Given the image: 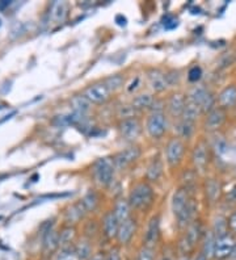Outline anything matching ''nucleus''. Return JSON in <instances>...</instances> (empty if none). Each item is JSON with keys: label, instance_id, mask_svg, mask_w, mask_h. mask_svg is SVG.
Instances as JSON below:
<instances>
[{"label": "nucleus", "instance_id": "obj_1", "mask_svg": "<svg viewBox=\"0 0 236 260\" xmlns=\"http://www.w3.org/2000/svg\"><path fill=\"white\" fill-rule=\"evenodd\" d=\"M154 201V190L148 183H138L133 186L129 196V204L135 209H147Z\"/></svg>", "mask_w": 236, "mask_h": 260}, {"label": "nucleus", "instance_id": "obj_2", "mask_svg": "<svg viewBox=\"0 0 236 260\" xmlns=\"http://www.w3.org/2000/svg\"><path fill=\"white\" fill-rule=\"evenodd\" d=\"M202 236V226L198 221L192 222L191 225L188 226L187 232L184 234L183 238L180 239V243H179V248H180V252L183 255H188L191 252L192 250L196 247L197 242L201 239Z\"/></svg>", "mask_w": 236, "mask_h": 260}, {"label": "nucleus", "instance_id": "obj_3", "mask_svg": "<svg viewBox=\"0 0 236 260\" xmlns=\"http://www.w3.org/2000/svg\"><path fill=\"white\" fill-rule=\"evenodd\" d=\"M114 163L109 158H101L93 166V174L99 184L106 186L113 182L114 176Z\"/></svg>", "mask_w": 236, "mask_h": 260}, {"label": "nucleus", "instance_id": "obj_4", "mask_svg": "<svg viewBox=\"0 0 236 260\" xmlns=\"http://www.w3.org/2000/svg\"><path fill=\"white\" fill-rule=\"evenodd\" d=\"M189 102L197 104L201 108L202 112H208V110L210 112V110L214 109L213 106H214L215 98L212 95V92L208 91L206 88L196 87L189 94Z\"/></svg>", "mask_w": 236, "mask_h": 260}, {"label": "nucleus", "instance_id": "obj_5", "mask_svg": "<svg viewBox=\"0 0 236 260\" xmlns=\"http://www.w3.org/2000/svg\"><path fill=\"white\" fill-rule=\"evenodd\" d=\"M139 156H141V148L138 146H129L113 158V163L117 170H125L131 163H134Z\"/></svg>", "mask_w": 236, "mask_h": 260}, {"label": "nucleus", "instance_id": "obj_6", "mask_svg": "<svg viewBox=\"0 0 236 260\" xmlns=\"http://www.w3.org/2000/svg\"><path fill=\"white\" fill-rule=\"evenodd\" d=\"M184 152H185V146H184L183 141L180 138H173L169 141V144H167V163H168L171 167H176L181 163L184 156Z\"/></svg>", "mask_w": 236, "mask_h": 260}, {"label": "nucleus", "instance_id": "obj_7", "mask_svg": "<svg viewBox=\"0 0 236 260\" xmlns=\"http://www.w3.org/2000/svg\"><path fill=\"white\" fill-rule=\"evenodd\" d=\"M147 132L154 138L162 137L167 130V118L163 112H154L147 118Z\"/></svg>", "mask_w": 236, "mask_h": 260}, {"label": "nucleus", "instance_id": "obj_8", "mask_svg": "<svg viewBox=\"0 0 236 260\" xmlns=\"http://www.w3.org/2000/svg\"><path fill=\"white\" fill-rule=\"evenodd\" d=\"M109 95L110 91L105 83H96L89 86L84 92V96L91 102V104H102L109 98Z\"/></svg>", "mask_w": 236, "mask_h": 260}, {"label": "nucleus", "instance_id": "obj_9", "mask_svg": "<svg viewBox=\"0 0 236 260\" xmlns=\"http://www.w3.org/2000/svg\"><path fill=\"white\" fill-rule=\"evenodd\" d=\"M235 240L231 236H225L221 238H217L215 240V248H214V258L217 259H225V258L231 256V254L235 247Z\"/></svg>", "mask_w": 236, "mask_h": 260}, {"label": "nucleus", "instance_id": "obj_10", "mask_svg": "<svg viewBox=\"0 0 236 260\" xmlns=\"http://www.w3.org/2000/svg\"><path fill=\"white\" fill-rule=\"evenodd\" d=\"M120 132L126 141H135L142 132L141 122L137 118L122 120V122L120 124Z\"/></svg>", "mask_w": 236, "mask_h": 260}, {"label": "nucleus", "instance_id": "obj_11", "mask_svg": "<svg viewBox=\"0 0 236 260\" xmlns=\"http://www.w3.org/2000/svg\"><path fill=\"white\" fill-rule=\"evenodd\" d=\"M191 197H189V192H188V188H180L177 190L173 194L172 198V210L175 213L176 217H180L181 213H183L187 206L191 202Z\"/></svg>", "mask_w": 236, "mask_h": 260}, {"label": "nucleus", "instance_id": "obj_12", "mask_svg": "<svg viewBox=\"0 0 236 260\" xmlns=\"http://www.w3.org/2000/svg\"><path fill=\"white\" fill-rule=\"evenodd\" d=\"M137 230V222L133 218H129L126 221L121 222L120 228H118V234H117V239L121 244H127L130 242L133 236L135 234Z\"/></svg>", "mask_w": 236, "mask_h": 260}, {"label": "nucleus", "instance_id": "obj_13", "mask_svg": "<svg viewBox=\"0 0 236 260\" xmlns=\"http://www.w3.org/2000/svg\"><path fill=\"white\" fill-rule=\"evenodd\" d=\"M159 236H160V221L156 216V217L151 218V221L147 226V232L145 234V246L154 248V246L158 242Z\"/></svg>", "mask_w": 236, "mask_h": 260}, {"label": "nucleus", "instance_id": "obj_14", "mask_svg": "<svg viewBox=\"0 0 236 260\" xmlns=\"http://www.w3.org/2000/svg\"><path fill=\"white\" fill-rule=\"evenodd\" d=\"M226 120V112L223 108H214L213 110H210L208 114V118H206V129L208 130H217L218 128H221L223 125Z\"/></svg>", "mask_w": 236, "mask_h": 260}, {"label": "nucleus", "instance_id": "obj_15", "mask_svg": "<svg viewBox=\"0 0 236 260\" xmlns=\"http://www.w3.org/2000/svg\"><path fill=\"white\" fill-rule=\"evenodd\" d=\"M118 228H120V221L117 220L116 214L113 212L106 213L104 217V232L108 238H117L118 234Z\"/></svg>", "mask_w": 236, "mask_h": 260}, {"label": "nucleus", "instance_id": "obj_16", "mask_svg": "<svg viewBox=\"0 0 236 260\" xmlns=\"http://www.w3.org/2000/svg\"><path fill=\"white\" fill-rule=\"evenodd\" d=\"M148 82H150V86L155 92L164 91L167 86H168L166 74H163L162 71L159 70H151L148 72Z\"/></svg>", "mask_w": 236, "mask_h": 260}, {"label": "nucleus", "instance_id": "obj_17", "mask_svg": "<svg viewBox=\"0 0 236 260\" xmlns=\"http://www.w3.org/2000/svg\"><path fill=\"white\" fill-rule=\"evenodd\" d=\"M185 106H187V102H185V98H184L181 94H175V95H172L169 98L168 109L169 113H171L173 117L183 116Z\"/></svg>", "mask_w": 236, "mask_h": 260}, {"label": "nucleus", "instance_id": "obj_18", "mask_svg": "<svg viewBox=\"0 0 236 260\" xmlns=\"http://www.w3.org/2000/svg\"><path fill=\"white\" fill-rule=\"evenodd\" d=\"M218 102L221 108H231L236 104V87L230 86L226 87L218 96Z\"/></svg>", "mask_w": 236, "mask_h": 260}, {"label": "nucleus", "instance_id": "obj_19", "mask_svg": "<svg viewBox=\"0 0 236 260\" xmlns=\"http://www.w3.org/2000/svg\"><path fill=\"white\" fill-rule=\"evenodd\" d=\"M193 163L196 166V168H198L200 171H204L208 166L209 160V154H208V148L205 144H198L196 146L193 152Z\"/></svg>", "mask_w": 236, "mask_h": 260}, {"label": "nucleus", "instance_id": "obj_20", "mask_svg": "<svg viewBox=\"0 0 236 260\" xmlns=\"http://www.w3.org/2000/svg\"><path fill=\"white\" fill-rule=\"evenodd\" d=\"M59 246V234L53 228H46L43 232V250L53 251Z\"/></svg>", "mask_w": 236, "mask_h": 260}, {"label": "nucleus", "instance_id": "obj_21", "mask_svg": "<svg viewBox=\"0 0 236 260\" xmlns=\"http://www.w3.org/2000/svg\"><path fill=\"white\" fill-rule=\"evenodd\" d=\"M113 213L116 214L117 220L120 221V224L129 220V218H130V204H129V201L124 200V198L117 201Z\"/></svg>", "mask_w": 236, "mask_h": 260}, {"label": "nucleus", "instance_id": "obj_22", "mask_svg": "<svg viewBox=\"0 0 236 260\" xmlns=\"http://www.w3.org/2000/svg\"><path fill=\"white\" fill-rule=\"evenodd\" d=\"M71 106L74 108L75 113H79V114H84L91 109V102L88 98L83 96H75L71 100Z\"/></svg>", "mask_w": 236, "mask_h": 260}, {"label": "nucleus", "instance_id": "obj_23", "mask_svg": "<svg viewBox=\"0 0 236 260\" xmlns=\"http://www.w3.org/2000/svg\"><path fill=\"white\" fill-rule=\"evenodd\" d=\"M201 108L197 106V104H194L192 102H188L187 106H185V109H184L183 112V120L184 121H188V122H194L197 117L201 114Z\"/></svg>", "mask_w": 236, "mask_h": 260}, {"label": "nucleus", "instance_id": "obj_24", "mask_svg": "<svg viewBox=\"0 0 236 260\" xmlns=\"http://www.w3.org/2000/svg\"><path fill=\"white\" fill-rule=\"evenodd\" d=\"M152 104H154V98L150 94H141L138 95L137 98L133 100L131 102V106L135 109V110H142V109L151 108Z\"/></svg>", "mask_w": 236, "mask_h": 260}, {"label": "nucleus", "instance_id": "obj_25", "mask_svg": "<svg viewBox=\"0 0 236 260\" xmlns=\"http://www.w3.org/2000/svg\"><path fill=\"white\" fill-rule=\"evenodd\" d=\"M162 174H163L162 162H160L159 159H154V160L151 162V164L148 166L147 168V174H146L147 179L150 180V182H156V180L160 178Z\"/></svg>", "mask_w": 236, "mask_h": 260}, {"label": "nucleus", "instance_id": "obj_26", "mask_svg": "<svg viewBox=\"0 0 236 260\" xmlns=\"http://www.w3.org/2000/svg\"><path fill=\"white\" fill-rule=\"evenodd\" d=\"M85 212H87V209H85L83 202L80 201V202H78V204L74 205V206H71L70 212H67V221H71V222L79 221L80 218L84 217Z\"/></svg>", "mask_w": 236, "mask_h": 260}, {"label": "nucleus", "instance_id": "obj_27", "mask_svg": "<svg viewBox=\"0 0 236 260\" xmlns=\"http://www.w3.org/2000/svg\"><path fill=\"white\" fill-rule=\"evenodd\" d=\"M75 254L76 256L79 258V260H88L92 258V247L91 243L87 242V240H83L81 243H79L76 248H75Z\"/></svg>", "mask_w": 236, "mask_h": 260}, {"label": "nucleus", "instance_id": "obj_28", "mask_svg": "<svg viewBox=\"0 0 236 260\" xmlns=\"http://www.w3.org/2000/svg\"><path fill=\"white\" fill-rule=\"evenodd\" d=\"M227 228H229V222L226 221L223 217L217 218L214 222V228H213V232H214L215 238L227 236Z\"/></svg>", "mask_w": 236, "mask_h": 260}, {"label": "nucleus", "instance_id": "obj_29", "mask_svg": "<svg viewBox=\"0 0 236 260\" xmlns=\"http://www.w3.org/2000/svg\"><path fill=\"white\" fill-rule=\"evenodd\" d=\"M221 194V186L215 179H210L206 183V194H208L209 200L215 201L219 197Z\"/></svg>", "mask_w": 236, "mask_h": 260}, {"label": "nucleus", "instance_id": "obj_30", "mask_svg": "<svg viewBox=\"0 0 236 260\" xmlns=\"http://www.w3.org/2000/svg\"><path fill=\"white\" fill-rule=\"evenodd\" d=\"M215 240H217V238H215L214 232H209V236H206V239H205V243H204V251H202V254H204L205 256L208 258H212L214 256V248H215Z\"/></svg>", "mask_w": 236, "mask_h": 260}, {"label": "nucleus", "instance_id": "obj_31", "mask_svg": "<svg viewBox=\"0 0 236 260\" xmlns=\"http://www.w3.org/2000/svg\"><path fill=\"white\" fill-rule=\"evenodd\" d=\"M104 83L110 92H116L124 84V78L122 75H113V76L108 78Z\"/></svg>", "mask_w": 236, "mask_h": 260}, {"label": "nucleus", "instance_id": "obj_32", "mask_svg": "<svg viewBox=\"0 0 236 260\" xmlns=\"http://www.w3.org/2000/svg\"><path fill=\"white\" fill-rule=\"evenodd\" d=\"M75 236V228H66L63 232L59 234V246L66 247L71 246V240Z\"/></svg>", "mask_w": 236, "mask_h": 260}, {"label": "nucleus", "instance_id": "obj_33", "mask_svg": "<svg viewBox=\"0 0 236 260\" xmlns=\"http://www.w3.org/2000/svg\"><path fill=\"white\" fill-rule=\"evenodd\" d=\"M193 128L194 122H188V121H181L179 125H177V132L180 134V137L183 138H191V136L193 134Z\"/></svg>", "mask_w": 236, "mask_h": 260}, {"label": "nucleus", "instance_id": "obj_34", "mask_svg": "<svg viewBox=\"0 0 236 260\" xmlns=\"http://www.w3.org/2000/svg\"><path fill=\"white\" fill-rule=\"evenodd\" d=\"M67 14V4L66 3H55L53 7V18L56 22H62Z\"/></svg>", "mask_w": 236, "mask_h": 260}, {"label": "nucleus", "instance_id": "obj_35", "mask_svg": "<svg viewBox=\"0 0 236 260\" xmlns=\"http://www.w3.org/2000/svg\"><path fill=\"white\" fill-rule=\"evenodd\" d=\"M97 201H99V198H97V194H96L93 190H89L88 194L84 196V198L81 200V202H83L84 208L87 209V212H89V210H93V209H95L96 205H97Z\"/></svg>", "mask_w": 236, "mask_h": 260}, {"label": "nucleus", "instance_id": "obj_36", "mask_svg": "<svg viewBox=\"0 0 236 260\" xmlns=\"http://www.w3.org/2000/svg\"><path fill=\"white\" fill-rule=\"evenodd\" d=\"M201 76L202 70L200 66H193L191 70H189V72H188V79H189V82H192V83H196V82L200 80Z\"/></svg>", "mask_w": 236, "mask_h": 260}, {"label": "nucleus", "instance_id": "obj_37", "mask_svg": "<svg viewBox=\"0 0 236 260\" xmlns=\"http://www.w3.org/2000/svg\"><path fill=\"white\" fill-rule=\"evenodd\" d=\"M138 260H154V250L150 247H142L138 252Z\"/></svg>", "mask_w": 236, "mask_h": 260}, {"label": "nucleus", "instance_id": "obj_38", "mask_svg": "<svg viewBox=\"0 0 236 260\" xmlns=\"http://www.w3.org/2000/svg\"><path fill=\"white\" fill-rule=\"evenodd\" d=\"M167 76V83L168 86H175L179 83V79H180V75L177 71H172V72H169V74H166Z\"/></svg>", "mask_w": 236, "mask_h": 260}, {"label": "nucleus", "instance_id": "obj_39", "mask_svg": "<svg viewBox=\"0 0 236 260\" xmlns=\"http://www.w3.org/2000/svg\"><path fill=\"white\" fill-rule=\"evenodd\" d=\"M71 255H72V248H71V246H66V247H63V251H62V254H59L58 260L68 259Z\"/></svg>", "mask_w": 236, "mask_h": 260}, {"label": "nucleus", "instance_id": "obj_40", "mask_svg": "<svg viewBox=\"0 0 236 260\" xmlns=\"http://www.w3.org/2000/svg\"><path fill=\"white\" fill-rule=\"evenodd\" d=\"M229 228H231V230H233V232L236 234V212H235V213H233V216L230 217Z\"/></svg>", "mask_w": 236, "mask_h": 260}, {"label": "nucleus", "instance_id": "obj_41", "mask_svg": "<svg viewBox=\"0 0 236 260\" xmlns=\"http://www.w3.org/2000/svg\"><path fill=\"white\" fill-rule=\"evenodd\" d=\"M106 260H120V254H118V251H117V250L110 251L109 256L106 258Z\"/></svg>", "mask_w": 236, "mask_h": 260}, {"label": "nucleus", "instance_id": "obj_42", "mask_svg": "<svg viewBox=\"0 0 236 260\" xmlns=\"http://www.w3.org/2000/svg\"><path fill=\"white\" fill-rule=\"evenodd\" d=\"M116 22H117V24L118 25H121V26H125V25H126V18H124V16H122V14H118V16H117L116 18Z\"/></svg>", "mask_w": 236, "mask_h": 260}, {"label": "nucleus", "instance_id": "obj_43", "mask_svg": "<svg viewBox=\"0 0 236 260\" xmlns=\"http://www.w3.org/2000/svg\"><path fill=\"white\" fill-rule=\"evenodd\" d=\"M89 260H106V258L104 254L99 252V254H95V255H93V256H92Z\"/></svg>", "mask_w": 236, "mask_h": 260}, {"label": "nucleus", "instance_id": "obj_44", "mask_svg": "<svg viewBox=\"0 0 236 260\" xmlns=\"http://www.w3.org/2000/svg\"><path fill=\"white\" fill-rule=\"evenodd\" d=\"M229 198H230V200H231V201H236V186H234L233 190H230Z\"/></svg>", "mask_w": 236, "mask_h": 260}, {"label": "nucleus", "instance_id": "obj_45", "mask_svg": "<svg viewBox=\"0 0 236 260\" xmlns=\"http://www.w3.org/2000/svg\"><path fill=\"white\" fill-rule=\"evenodd\" d=\"M9 2H1V3H0V10H4V8L7 7V6H9Z\"/></svg>", "mask_w": 236, "mask_h": 260}, {"label": "nucleus", "instance_id": "obj_46", "mask_svg": "<svg viewBox=\"0 0 236 260\" xmlns=\"http://www.w3.org/2000/svg\"><path fill=\"white\" fill-rule=\"evenodd\" d=\"M196 260H209V259L206 256H205L204 254H200V255H198L197 258H196Z\"/></svg>", "mask_w": 236, "mask_h": 260}, {"label": "nucleus", "instance_id": "obj_47", "mask_svg": "<svg viewBox=\"0 0 236 260\" xmlns=\"http://www.w3.org/2000/svg\"><path fill=\"white\" fill-rule=\"evenodd\" d=\"M231 258H233L234 260H236V244H235V247H234V251H233V254H231Z\"/></svg>", "mask_w": 236, "mask_h": 260}, {"label": "nucleus", "instance_id": "obj_48", "mask_svg": "<svg viewBox=\"0 0 236 260\" xmlns=\"http://www.w3.org/2000/svg\"><path fill=\"white\" fill-rule=\"evenodd\" d=\"M0 26H1V20H0Z\"/></svg>", "mask_w": 236, "mask_h": 260}, {"label": "nucleus", "instance_id": "obj_49", "mask_svg": "<svg viewBox=\"0 0 236 260\" xmlns=\"http://www.w3.org/2000/svg\"><path fill=\"white\" fill-rule=\"evenodd\" d=\"M0 220H1V216H0Z\"/></svg>", "mask_w": 236, "mask_h": 260}, {"label": "nucleus", "instance_id": "obj_50", "mask_svg": "<svg viewBox=\"0 0 236 260\" xmlns=\"http://www.w3.org/2000/svg\"><path fill=\"white\" fill-rule=\"evenodd\" d=\"M163 260H168V259H163Z\"/></svg>", "mask_w": 236, "mask_h": 260}]
</instances>
